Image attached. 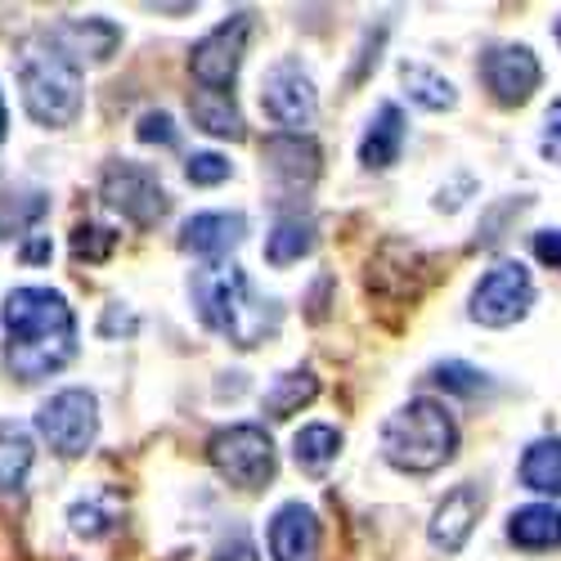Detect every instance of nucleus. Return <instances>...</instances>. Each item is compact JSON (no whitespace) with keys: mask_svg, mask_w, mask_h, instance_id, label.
I'll return each mask as SVG.
<instances>
[{"mask_svg":"<svg viewBox=\"0 0 561 561\" xmlns=\"http://www.w3.org/2000/svg\"><path fill=\"white\" fill-rule=\"evenodd\" d=\"M5 368L19 382H41L77 355V319L64 293L14 288L5 297Z\"/></svg>","mask_w":561,"mask_h":561,"instance_id":"obj_1","label":"nucleus"},{"mask_svg":"<svg viewBox=\"0 0 561 561\" xmlns=\"http://www.w3.org/2000/svg\"><path fill=\"white\" fill-rule=\"evenodd\" d=\"M194 306L211 333L229 337V346L252 351L278 329V310L265 301L239 265H207L194 274Z\"/></svg>","mask_w":561,"mask_h":561,"instance_id":"obj_2","label":"nucleus"},{"mask_svg":"<svg viewBox=\"0 0 561 561\" xmlns=\"http://www.w3.org/2000/svg\"><path fill=\"white\" fill-rule=\"evenodd\" d=\"M458 449V427L445 404L436 400H409L396 409L382 427V454L391 467L413 477H427L436 467H445Z\"/></svg>","mask_w":561,"mask_h":561,"instance_id":"obj_3","label":"nucleus"},{"mask_svg":"<svg viewBox=\"0 0 561 561\" xmlns=\"http://www.w3.org/2000/svg\"><path fill=\"white\" fill-rule=\"evenodd\" d=\"M23 104L41 126H72L81 113V68L50 36L27 41L19 55Z\"/></svg>","mask_w":561,"mask_h":561,"instance_id":"obj_4","label":"nucleus"},{"mask_svg":"<svg viewBox=\"0 0 561 561\" xmlns=\"http://www.w3.org/2000/svg\"><path fill=\"white\" fill-rule=\"evenodd\" d=\"M207 458H211L216 472L239 490H261L274 481V440L256 423H239V427L216 432L207 440Z\"/></svg>","mask_w":561,"mask_h":561,"instance_id":"obj_5","label":"nucleus"},{"mask_svg":"<svg viewBox=\"0 0 561 561\" xmlns=\"http://www.w3.org/2000/svg\"><path fill=\"white\" fill-rule=\"evenodd\" d=\"M36 432L50 440V449L59 458H81L100 436V409H95V396L90 391H59L41 404L36 413Z\"/></svg>","mask_w":561,"mask_h":561,"instance_id":"obj_6","label":"nucleus"},{"mask_svg":"<svg viewBox=\"0 0 561 561\" xmlns=\"http://www.w3.org/2000/svg\"><path fill=\"white\" fill-rule=\"evenodd\" d=\"M535 301V284L530 270L522 261H499L472 293V319L485 323V329H507L517 323Z\"/></svg>","mask_w":561,"mask_h":561,"instance_id":"obj_7","label":"nucleus"},{"mask_svg":"<svg viewBox=\"0 0 561 561\" xmlns=\"http://www.w3.org/2000/svg\"><path fill=\"white\" fill-rule=\"evenodd\" d=\"M248 32H252V14L239 10L229 14L220 27H211L190 55V72L198 77L203 90H229L233 77H239L243 50H248Z\"/></svg>","mask_w":561,"mask_h":561,"instance_id":"obj_8","label":"nucleus"},{"mask_svg":"<svg viewBox=\"0 0 561 561\" xmlns=\"http://www.w3.org/2000/svg\"><path fill=\"white\" fill-rule=\"evenodd\" d=\"M104 203L113 211H122L135 229H153L167 216L162 180L149 167H139V162H113L104 171Z\"/></svg>","mask_w":561,"mask_h":561,"instance_id":"obj_9","label":"nucleus"},{"mask_svg":"<svg viewBox=\"0 0 561 561\" xmlns=\"http://www.w3.org/2000/svg\"><path fill=\"white\" fill-rule=\"evenodd\" d=\"M261 104L278 126H288V135H301L314 122V108H319L314 104V85H310V77L301 72L297 59H284V64H274L265 72Z\"/></svg>","mask_w":561,"mask_h":561,"instance_id":"obj_10","label":"nucleus"},{"mask_svg":"<svg viewBox=\"0 0 561 561\" xmlns=\"http://www.w3.org/2000/svg\"><path fill=\"white\" fill-rule=\"evenodd\" d=\"M481 81L490 85V95L507 108H517L535 95L539 85V59L530 55V45H494L481 59Z\"/></svg>","mask_w":561,"mask_h":561,"instance_id":"obj_11","label":"nucleus"},{"mask_svg":"<svg viewBox=\"0 0 561 561\" xmlns=\"http://www.w3.org/2000/svg\"><path fill=\"white\" fill-rule=\"evenodd\" d=\"M481 507H485V494H481V485H454L445 499H440V507L432 512V543L436 548H445V552H458L467 539H472V530H477V522H481Z\"/></svg>","mask_w":561,"mask_h":561,"instance_id":"obj_12","label":"nucleus"},{"mask_svg":"<svg viewBox=\"0 0 561 561\" xmlns=\"http://www.w3.org/2000/svg\"><path fill=\"white\" fill-rule=\"evenodd\" d=\"M243 239H248V220L239 211H198L180 229V248L194 256H207V261L229 256Z\"/></svg>","mask_w":561,"mask_h":561,"instance_id":"obj_13","label":"nucleus"},{"mask_svg":"<svg viewBox=\"0 0 561 561\" xmlns=\"http://www.w3.org/2000/svg\"><path fill=\"white\" fill-rule=\"evenodd\" d=\"M274 561H310L319 552V517L306 503H284L270 522Z\"/></svg>","mask_w":561,"mask_h":561,"instance_id":"obj_14","label":"nucleus"},{"mask_svg":"<svg viewBox=\"0 0 561 561\" xmlns=\"http://www.w3.org/2000/svg\"><path fill=\"white\" fill-rule=\"evenodd\" d=\"M265 167L274 180H284L288 190H301L319 175V145L310 135H270L265 139Z\"/></svg>","mask_w":561,"mask_h":561,"instance_id":"obj_15","label":"nucleus"},{"mask_svg":"<svg viewBox=\"0 0 561 561\" xmlns=\"http://www.w3.org/2000/svg\"><path fill=\"white\" fill-rule=\"evenodd\" d=\"M50 41L59 45V50L77 64V59H90V64H104L113 50H117V41L122 32L108 23V19H68L50 32Z\"/></svg>","mask_w":561,"mask_h":561,"instance_id":"obj_16","label":"nucleus"},{"mask_svg":"<svg viewBox=\"0 0 561 561\" xmlns=\"http://www.w3.org/2000/svg\"><path fill=\"white\" fill-rule=\"evenodd\" d=\"M507 539L526 552H548L561 543V507L552 503H526L507 517Z\"/></svg>","mask_w":561,"mask_h":561,"instance_id":"obj_17","label":"nucleus"},{"mask_svg":"<svg viewBox=\"0 0 561 561\" xmlns=\"http://www.w3.org/2000/svg\"><path fill=\"white\" fill-rule=\"evenodd\" d=\"M400 149H404V113L396 104H382L378 117L368 122L364 139H359V162L373 167V171H382V167H391L400 158Z\"/></svg>","mask_w":561,"mask_h":561,"instance_id":"obj_18","label":"nucleus"},{"mask_svg":"<svg viewBox=\"0 0 561 561\" xmlns=\"http://www.w3.org/2000/svg\"><path fill=\"white\" fill-rule=\"evenodd\" d=\"M190 113L207 135L220 139H243V113L233 108L229 90H194L190 95Z\"/></svg>","mask_w":561,"mask_h":561,"instance_id":"obj_19","label":"nucleus"},{"mask_svg":"<svg viewBox=\"0 0 561 561\" xmlns=\"http://www.w3.org/2000/svg\"><path fill=\"white\" fill-rule=\"evenodd\" d=\"M319 396V378L310 368H293V373H284V378H278L270 391H265V413L270 417H293L301 404H310Z\"/></svg>","mask_w":561,"mask_h":561,"instance_id":"obj_20","label":"nucleus"},{"mask_svg":"<svg viewBox=\"0 0 561 561\" xmlns=\"http://www.w3.org/2000/svg\"><path fill=\"white\" fill-rule=\"evenodd\" d=\"M522 481L539 494H561V440H535L522 458Z\"/></svg>","mask_w":561,"mask_h":561,"instance_id":"obj_21","label":"nucleus"},{"mask_svg":"<svg viewBox=\"0 0 561 561\" xmlns=\"http://www.w3.org/2000/svg\"><path fill=\"white\" fill-rule=\"evenodd\" d=\"M400 81H404V90H409V100L417 104V108H432V113H445V108H454L458 104V95H454V85L440 77V72H432V68H423V64H404L400 68Z\"/></svg>","mask_w":561,"mask_h":561,"instance_id":"obj_22","label":"nucleus"},{"mask_svg":"<svg viewBox=\"0 0 561 561\" xmlns=\"http://www.w3.org/2000/svg\"><path fill=\"white\" fill-rule=\"evenodd\" d=\"M310 248H314V225L301 220V216H284V220L274 225L270 239H265V261H270V265H293V261H301Z\"/></svg>","mask_w":561,"mask_h":561,"instance_id":"obj_23","label":"nucleus"},{"mask_svg":"<svg viewBox=\"0 0 561 561\" xmlns=\"http://www.w3.org/2000/svg\"><path fill=\"white\" fill-rule=\"evenodd\" d=\"M32 472V436L19 427H0V494H19Z\"/></svg>","mask_w":561,"mask_h":561,"instance_id":"obj_24","label":"nucleus"},{"mask_svg":"<svg viewBox=\"0 0 561 561\" xmlns=\"http://www.w3.org/2000/svg\"><path fill=\"white\" fill-rule=\"evenodd\" d=\"M337 449H342V432L329 427V423H310V427H301L297 440H293V454H297L301 472H323V467L337 458Z\"/></svg>","mask_w":561,"mask_h":561,"instance_id":"obj_25","label":"nucleus"},{"mask_svg":"<svg viewBox=\"0 0 561 561\" xmlns=\"http://www.w3.org/2000/svg\"><path fill=\"white\" fill-rule=\"evenodd\" d=\"M50 211V198L41 190H19L0 198V239H23V233Z\"/></svg>","mask_w":561,"mask_h":561,"instance_id":"obj_26","label":"nucleus"},{"mask_svg":"<svg viewBox=\"0 0 561 561\" xmlns=\"http://www.w3.org/2000/svg\"><path fill=\"white\" fill-rule=\"evenodd\" d=\"M68 522H72V530H77L81 539H100V535H108V530H113L117 507H113V499L95 494V499H81V503L68 512Z\"/></svg>","mask_w":561,"mask_h":561,"instance_id":"obj_27","label":"nucleus"},{"mask_svg":"<svg viewBox=\"0 0 561 561\" xmlns=\"http://www.w3.org/2000/svg\"><path fill=\"white\" fill-rule=\"evenodd\" d=\"M432 382L445 387V391H454V396H481V391H490V378H485V373L472 368V364H462V359L436 364V368H432Z\"/></svg>","mask_w":561,"mask_h":561,"instance_id":"obj_28","label":"nucleus"},{"mask_svg":"<svg viewBox=\"0 0 561 561\" xmlns=\"http://www.w3.org/2000/svg\"><path fill=\"white\" fill-rule=\"evenodd\" d=\"M113 248H117V233L104 229V225H95V220L77 225V233H72V252L85 256V261H104Z\"/></svg>","mask_w":561,"mask_h":561,"instance_id":"obj_29","label":"nucleus"},{"mask_svg":"<svg viewBox=\"0 0 561 561\" xmlns=\"http://www.w3.org/2000/svg\"><path fill=\"white\" fill-rule=\"evenodd\" d=\"M229 158H220V153H194L190 158V167H184V175H190L194 184H220V180H229Z\"/></svg>","mask_w":561,"mask_h":561,"instance_id":"obj_30","label":"nucleus"},{"mask_svg":"<svg viewBox=\"0 0 561 561\" xmlns=\"http://www.w3.org/2000/svg\"><path fill=\"white\" fill-rule=\"evenodd\" d=\"M135 135L145 139V145H162V149H175V126L167 113H145L135 126Z\"/></svg>","mask_w":561,"mask_h":561,"instance_id":"obj_31","label":"nucleus"},{"mask_svg":"<svg viewBox=\"0 0 561 561\" xmlns=\"http://www.w3.org/2000/svg\"><path fill=\"white\" fill-rule=\"evenodd\" d=\"M211 561H261V552H256V543L243 530H233L229 539L216 543V557Z\"/></svg>","mask_w":561,"mask_h":561,"instance_id":"obj_32","label":"nucleus"},{"mask_svg":"<svg viewBox=\"0 0 561 561\" xmlns=\"http://www.w3.org/2000/svg\"><path fill=\"white\" fill-rule=\"evenodd\" d=\"M535 256H539L543 265L561 270V229H543V233H535Z\"/></svg>","mask_w":561,"mask_h":561,"instance_id":"obj_33","label":"nucleus"},{"mask_svg":"<svg viewBox=\"0 0 561 561\" xmlns=\"http://www.w3.org/2000/svg\"><path fill=\"white\" fill-rule=\"evenodd\" d=\"M543 158L561 162V104L548 108V126H543Z\"/></svg>","mask_w":561,"mask_h":561,"instance_id":"obj_34","label":"nucleus"},{"mask_svg":"<svg viewBox=\"0 0 561 561\" xmlns=\"http://www.w3.org/2000/svg\"><path fill=\"white\" fill-rule=\"evenodd\" d=\"M23 261H50V243H45V239L27 243V248H23Z\"/></svg>","mask_w":561,"mask_h":561,"instance_id":"obj_35","label":"nucleus"},{"mask_svg":"<svg viewBox=\"0 0 561 561\" xmlns=\"http://www.w3.org/2000/svg\"><path fill=\"white\" fill-rule=\"evenodd\" d=\"M5 135H10V113H5V100H0V145H5Z\"/></svg>","mask_w":561,"mask_h":561,"instance_id":"obj_36","label":"nucleus"},{"mask_svg":"<svg viewBox=\"0 0 561 561\" xmlns=\"http://www.w3.org/2000/svg\"><path fill=\"white\" fill-rule=\"evenodd\" d=\"M557 41H561V23H557Z\"/></svg>","mask_w":561,"mask_h":561,"instance_id":"obj_37","label":"nucleus"}]
</instances>
